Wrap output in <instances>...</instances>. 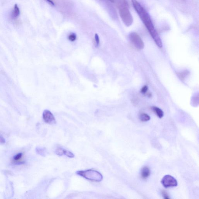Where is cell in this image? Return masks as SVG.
<instances>
[{
    "label": "cell",
    "mask_w": 199,
    "mask_h": 199,
    "mask_svg": "<svg viewBox=\"0 0 199 199\" xmlns=\"http://www.w3.org/2000/svg\"><path fill=\"white\" fill-rule=\"evenodd\" d=\"M132 2L135 10L147 28L156 44L159 47H162V43L161 39L154 28L149 14L137 0H132Z\"/></svg>",
    "instance_id": "1"
},
{
    "label": "cell",
    "mask_w": 199,
    "mask_h": 199,
    "mask_svg": "<svg viewBox=\"0 0 199 199\" xmlns=\"http://www.w3.org/2000/svg\"><path fill=\"white\" fill-rule=\"evenodd\" d=\"M76 173L88 180L94 182H100L103 179V176L101 173L93 170L78 171L76 172Z\"/></svg>",
    "instance_id": "2"
},
{
    "label": "cell",
    "mask_w": 199,
    "mask_h": 199,
    "mask_svg": "<svg viewBox=\"0 0 199 199\" xmlns=\"http://www.w3.org/2000/svg\"><path fill=\"white\" fill-rule=\"evenodd\" d=\"M119 13L122 22L126 26H131L133 22V18L129 10L128 6L119 9Z\"/></svg>",
    "instance_id": "3"
},
{
    "label": "cell",
    "mask_w": 199,
    "mask_h": 199,
    "mask_svg": "<svg viewBox=\"0 0 199 199\" xmlns=\"http://www.w3.org/2000/svg\"><path fill=\"white\" fill-rule=\"evenodd\" d=\"M129 38L132 44L138 50H141L144 48V43L137 33L131 32L129 36Z\"/></svg>",
    "instance_id": "4"
},
{
    "label": "cell",
    "mask_w": 199,
    "mask_h": 199,
    "mask_svg": "<svg viewBox=\"0 0 199 199\" xmlns=\"http://www.w3.org/2000/svg\"><path fill=\"white\" fill-rule=\"evenodd\" d=\"M162 183L165 188L176 187L178 183L176 179L170 175H166L162 179Z\"/></svg>",
    "instance_id": "5"
},
{
    "label": "cell",
    "mask_w": 199,
    "mask_h": 199,
    "mask_svg": "<svg viewBox=\"0 0 199 199\" xmlns=\"http://www.w3.org/2000/svg\"><path fill=\"white\" fill-rule=\"evenodd\" d=\"M43 119L46 123L53 125L56 123L55 117L50 111L46 110L44 111L42 114Z\"/></svg>",
    "instance_id": "6"
},
{
    "label": "cell",
    "mask_w": 199,
    "mask_h": 199,
    "mask_svg": "<svg viewBox=\"0 0 199 199\" xmlns=\"http://www.w3.org/2000/svg\"><path fill=\"white\" fill-rule=\"evenodd\" d=\"M55 152L57 155L60 156L66 155L67 157H70V158H73L74 157V155L72 152L63 149L62 147L57 148L55 149Z\"/></svg>",
    "instance_id": "7"
},
{
    "label": "cell",
    "mask_w": 199,
    "mask_h": 199,
    "mask_svg": "<svg viewBox=\"0 0 199 199\" xmlns=\"http://www.w3.org/2000/svg\"><path fill=\"white\" fill-rule=\"evenodd\" d=\"M151 171L150 168L147 167H143L141 170V176L143 179H146L150 175Z\"/></svg>",
    "instance_id": "8"
},
{
    "label": "cell",
    "mask_w": 199,
    "mask_h": 199,
    "mask_svg": "<svg viewBox=\"0 0 199 199\" xmlns=\"http://www.w3.org/2000/svg\"><path fill=\"white\" fill-rule=\"evenodd\" d=\"M20 15V10L19 7L17 4L14 6L13 10L12 13V17L13 19H16Z\"/></svg>",
    "instance_id": "9"
},
{
    "label": "cell",
    "mask_w": 199,
    "mask_h": 199,
    "mask_svg": "<svg viewBox=\"0 0 199 199\" xmlns=\"http://www.w3.org/2000/svg\"><path fill=\"white\" fill-rule=\"evenodd\" d=\"M153 110L159 118H162L163 117L164 112L162 109L156 107H153Z\"/></svg>",
    "instance_id": "10"
},
{
    "label": "cell",
    "mask_w": 199,
    "mask_h": 199,
    "mask_svg": "<svg viewBox=\"0 0 199 199\" xmlns=\"http://www.w3.org/2000/svg\"><path fill=\"white\" fill-rule=\"evenodd\" d=\"M140 118L142 122H146L150 120L151 117L148 114L143 113L140 116Z\"/></svg>",
    "instance_id": "11"
},
{
    "label": "cell",
    "mask_w": 199,
    "mask_h": 199,
    "mask_svg": "<svg viewBox=\"0 0 199 199\" xmlns=\"http://www.w3.org/2000/svg\"><path fill=\"white\" fill-rule=\"evenodd\" d=\"M189 74V72L188 71H185L180 73H179V74H178V76H179V77L181 80H184L186 77Z\"/></svg>",
    "instance_id": "12"
},
{
    "label": "cell",
    "mask_w": 199,
    "mask_h": 199,
    "mask_svg": "<svg viewBox=\"0 0 199 199\" xmlns=\"http://www.w3.org/2000/svg\"><path fill=\"white\" fill-rule=\"evenodd\" d=\"M36 151L37 153L42 156H45L47 153L45 149L41 147H37L36 149Z\"/></svg>",
    "instance_id": "13"
},
{
    "label": "cell",
    "mask_w": 199,
    "mask_h": 199,
    "mask_svg": "<svg viewBox=\"0 0 199 199\" xmlns=\"http://www.w3.org/2000/svg\"><path fill=\"white\" fill-rule=\"evenodd\" d=\"M76 39H77V36L75 33H72L68 36V40L72 42L76 41Z\"/></svg>",
    "instance_id": "14"
},
{
    "label": "cell",
    "mask_w": 199,
    "mask_h": 199,
    "mask_svg": "<svg viewBox=\"0 0 199 199\" xmlns=\"http://www.w3.org/2000/svg\"><path fill=\"white\" fill-rule=\"evenodd\" d=\"M22 155H23V154H22V153H20L17 154L14 157V160L15 161H18L21 158Z\"/></svg>",
    "instance_id": "15"
},
{
    "label": "cell",
    "mask_w": 199,
    "mask_h": 199,
    "mask_svg": "<svg viewBox=\"0 0 199 199\" xmlns=\"http://www.w3.org/2000/svg\"><path fill=\"white\" fill-rule=\"evenodd\" d=\"M95 38L97 46V47H98L100 44V39L98 35L97 34H95Z\"/></svg>",
    "instance_id": "16"
},
{
    "label": "cell",
    "mask_w": 199,
    "mask_h": 199,
    "mask_svg": "<svg viewBox=\"0 0 199 199\" xmlns=\"http://www.w3.org/2000/svg\"><path fill=\"white\" fill-rule=\"evenodd\" d=\"M148 90V87L147 86H145L141 89V92L142 93L145 94L147 92Z\"/></svg>",
    "instance_id": "17"
},
{
    "label": "cell",
    "mask_w": 199,
    "mask_h": 199,
    "mask_svg": "<svg viewBox=\"0 0 199 199\" xmlns=\"http://www.w3.org/2000/svg\"><path fill=\"white\" fill-rule=\"evenodd\" d=\"M5 142V139H4L2 136L0 135V143H1V144H4Z\"/></svg>",
    "instance_id": "18"
},
{
    "label": "cell",
    "mask_w": 199,
    "mask_h": 199,
    "mask_svg": "<svg viewBox=\"0 0 199 199\" xmlns=\"http://www.w3.org/2000/svg\"><path fill=\"white\" fill-rule=\"evenodd\" d=\"M47 2L52 6H55V4L52 0H46Z\"/></svg>",
    "instance_id": "19"
},
{
    "label": "cell",
    "mask_w": 199,
    "mask_h": 199,
    "mask_svg": "<svg viewBox=\"0 0 199 199\" xmlns=\"http://www.w3.org/2000/svg\"><path fill=\"white\" fill-rule=\"evenodd\" d=\"M163 196L164 197V198L165 199H169V197L168 196V195H167V192H163Z\"/></svg>",
    "instance_id": "20"
},
{
    "label": "cell",
    "mask_w": 199,
    "mask_h": 199,
    "mask_svg": "<svg viewBox=\"0 0 199 199\" xmlns=\"http://www.w3.org/2000/svg\"><path fill=\"white\" fill-rule=\"evenodd\" d=\"M109 1L111 2L114 3V1H115V0H109Z\"/></svg>",
    "instance_id": "21"
}]
</instances>
